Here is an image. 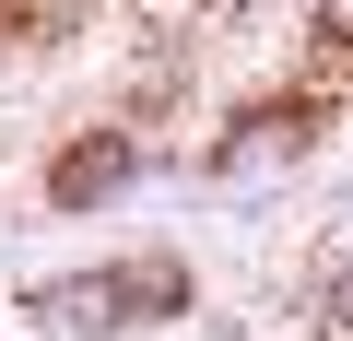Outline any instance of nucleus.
I'll list each match as a JSON object with an SVG mask.
<instances>
[{"instance_id": "f03ea898", "label": "nucleus", "mask_w": 353, "mask_h": 341, "mask_svg": "<svg viewBox=\"0 0 353 341\" xmlns=\"http://www.w3.org/2000/svg\"><path fill=\"white\" fill-rule=\"evenodd\" d=\"M306 130H318L306 106H271V118H248V130H236V141L212 153V177H271V165H283V153H294Z\"/></svg>"}, {"instance_id": "f257e3e1", "label": "nucleus", "mask_w": 353, "mask_h": 341, "mask_svg": "<svg viewBox=\"0 0 353 341\" xmlns=\"http://www.w3.org/2000/svg\"><path fill=\"white\" fill-rule=\"evenodd\" d=\"M118 306H176V271H141V282L94 271V282H48V294H36V318H48V329H106Z\"/></svg>"}, {"instance_id": "20e7f679", "label": "nucleus", "mask_w": 353, "mask_h": 341, "mask_svg": "<svg viewBox=\"0 0 353 341\" xmlns=\"http://www.w3.org/2000/svg\"><path fill=\"white\" fill-rule=\"evenodd\" d=\"M318 24H330V36H341V48H353V0H318Z\"/></svg>"}, {"instance_id": "39448f33", "label": "nucleus", "mask_w": 353, "mask_h": 341, "mask_svg": "<svg viewBox=\"0 0 353 341\" xmlns=\"http://www.w3.org/2000/svg\"><path fill=\"white\" fill-rule=\"evenodd\" d=\"M330 318H341V329H353V271H341V282H330Z\"/></svg>"}, {"instance_id": "7ed1b4c3", "label": "nucleus", "mask_w": 353, "mask_h": 341, "mask_svg": "<svg viewBox=\"0 0 353 341\" xmlns=\"http://www.w3.org/2000/svg\"><path fill=\"white\" fill-rule=\"evenodd\" d=\"M48 189H59L71 212H83V200H106V189H130V141H118V130H94L83 153H59V177H48Z\"/></svg>"}]
</instances>
